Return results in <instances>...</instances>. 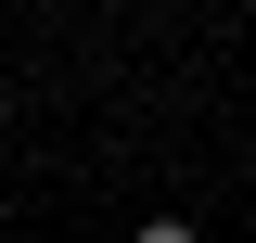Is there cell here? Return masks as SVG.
<instances>
[{
	"label": "cell",
	"instance_id": "1",
	"mask_svg": "<svg viewBox=\"0 0 256 243\" xmlns=\"http://www.w3.org/2000/svg\"><path fill=\"white\" fill-rule=\"evenodd\" d=\"M128 243H205V230H192V218H141Z\"/></svg>",
	"mask_w": 256,
	"mask_h": 243
}]
</instances>
